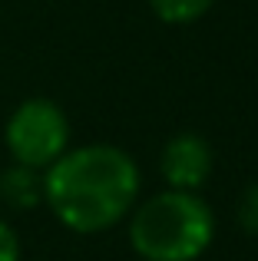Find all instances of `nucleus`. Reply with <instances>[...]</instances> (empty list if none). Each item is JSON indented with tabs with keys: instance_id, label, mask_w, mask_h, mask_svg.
<instances>
[{
	"instance_id": "nucleus-7",
	"label": "nucleus",
	"mask_w": 258,
	"mask_h": 261,
	"mask_svg": "<svg viewBox=\"0 0 258 261\" xmlns=\"http://www.w3.org/2000/svg\"><path fill=\"white\" fill-rule=\"evenodd\" d=\"M235 218H239V228L245 231V235H258V182L245 185V192L239 195Z\"/></svg>"
},
{
	"instance_id": "nucleus-1",
	"label": "nucleus",
	"mask_w": 258,
	"mask_h": 261,
	"mask_svg": "<svg viewBox=\"0 0 258 261\" xmlns=\"http://www.w3.org/2000/svg\"><path fill=\"white\" fill-rule=\"evenodd\" d=\"M139 166L119 146L90 142L66 149L43 169V202L63 228L76 235H99L116 228L136 208Z\"/></svg>"
},
{
	"instance_id": "nucleus-8",
	"label": "nucleus",
	"mask_w": 258,
	"mask_h": 261,
	"mask_svg": "<svg viewBox=\"0 0 258 261\" xmlns=\"http://www.w3.org/2000/svg\"><path fill=\"white\" fill-rule=\"evenodd\" d=\"M0 261H20V238L4 218H0Z\"/></svg>"
},
{
	"instance_id": "nucleus-4",
	"label": "nucleus",
	"mask_w": 258,
	"mask_h": 261,
	"mask_svg": "<svg viewBox=\"0 0 258 261\" xmlns=\"http://www.w3.org/2000/svg\"><path fill=\"white\" fill-rule=\"evenodd\" d=\"M159 172L169 189L199 192L212 175V146L199 133H179L162 146Z\"/></svg>"
},
{
	"instance_id": "nucleus-3",
	"label": "nucleus",
	"mask_w": 258,
	"mask_h": 261,
	"mask_svg": "<svg viewBox=\"0 0 258 261\" xmlns=\"http://www.w3.org/2000/svg\"><path fill=\"white\" fill-rule=\"evenodd\" d=\"M4 146L17 166L43 172L70 149V119L60 102L46 96H30L17 102L4 122Z\"/></svg>"
},
{
	"instance_id": "nucleus-6",
	"label": "nucleus",
	"mask_w": 258,
	"mask_h": 261,
	"mask_svg": "<svg viewBox=\"0 0 258 261\" xmlns=\"http://www.w3.org/2000/svg\"><path fill=\"white\" fill-rule=\"evenodd\" d=\"M215 0H149L152 13L162 20V23H172V27H182V23H195L199 17H205L209 7Z\"/></svg>"
},
{
	"instance_id": "nucleus-5",
	"label": "nucleus",
	"mask_w": 258,
	"mask_h": 261,
	"mask_svg": "<svg viewBox=\"0 0 258 261\" xmlns=\"http://www.w3.org/2000/svg\"><path fill=\"white\" fill-rule=\"evenodd\" d=\"M0 198H4L10 208H37L43 202V172L37 169H27V166H7L0 172Z\"/></svg>"
},
{
	"instance_id": "nucleus-2",
	"label": "nucleus",
	"mask_w": 258,
	"mask_h": 261,
	"mask_svg": "<svg viewBox=\"0 0 258 261\" xmlns=\"http://www.w3.org/2000/svg\"><path fill=\"white\" fill-rule=\"evenodd\" d=\"M215 238V215L199 192L166 189L129 212V245L142 261H199Z\"/></svg>"
}]
</instances>
